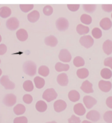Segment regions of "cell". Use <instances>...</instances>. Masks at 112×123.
<instances>
[{
  "label": "cell",
  "instance_id": "cell-1",
  "mask_svg": "<svg viewBox=\"0 0 112 123\" xmlns=\"http://www.w3.org/2000/svg\"><path fill=\"white\" fill-rule=\"evenodd\" d=\"M23 69L25 73L30 76H34L37 73V65L32 61L25 62L23 64Z\"/></svg>",
  "mask_w": 112,
  "mask_h": 123
},
{
  "label": "cell",
  "instance_id": "cell-2",
  "mask_svg": "<svg viewBox=\"0 0 112 123\" xmlns=\"http://www.w3.org/2000/svg\"><path fill=\"white\" fill-rule=\"evenodd\" d=\"M79 43L83 47L88 49L93 45L94 40L90 35H86L81 37L79 39Z\"/></svg>",
  "mask_w": 112,
  "mask_h": 123
},
{
  "label": "cell",
  "instance_id": "cell-3",
  "mask_svg": "<svg viewBox=\"0 0 112 123\" xmlns=\"http://www.w3.org/2000/svg\"><path fill=\"white\" fill-rule=\"evenodd\" d=\"M57 96V94L54 89H47L43 93V98L47 102H50L55 99Z\"/></svg>",
  "mask_w": 112,
  "mask_h": 123
},
{
  "label": "cell",
  "instance_id": "cell-4",
  "mask_svg": "<svg viewBox=\"0 0 112 123\" xmlns=\"http://www.w3.org/2000/svg\"><path fill=\"white\" fill-rule=\"evenodd\" d=\"M56 27L59 31H64L68 29L69 24L68 20L65 18H60L56 20Z\"/></svg>",
  "mask_w": 112,
  "mask_h": 123
},
{
  "label": "cell",
  "instance_id": "cell-5",
  "mask_svg": "<svg viewBox=\"0 0 112 123\" xmlns=\"http://www.w3.org/2000/svg\"><path fill=\"white\" fill-rule=\"evenodd\" d=\"M0 83L6 89H13L15 88V83L11 81L7 75H4L1 78Z\"/></svg>",
  "mask_w": 112,
  "mask_h": 123
},
{
  "label": "cell",
  "instance_id": "cell-6",
  "mask_svg": "<svg viewBox=\"0 0 112 123\" xmlns=\"http://www.w3.org/2000/svg\"><path fill=\"white\" fill-rule=\"evenodd\" d=\"M58 57L61 61L65 63L70 62L72 59L70 52L67 49H61L59 53Z\"/></svg>",
  "mask_w": 112,
  "mask_h": 123
},
{
  "label": "cell",
  "instance_id": "cell-7",
  "mask_svg": "<svg viewBox=\"0 0 112 123\" xmlns=\"http://www.w3.org/2000/svg\"><path fill=\"white\" fill-rule=\"evenodd\" d=\"M19 25V21L15 17L11 18L6 22V26L8 29L11 30H16Z\"/></svg>",
  "mask_w": 112,
  "mask_h": 123
},
{
  "label": "cell",
  "instance_id": "cell-8",
  "mask_svg": "<svg viewBox=\"0 0 112 123\" xmlns=\"http://www.w3.org/2000/svg\"><path fill=\"white\" fill-rule=\"evenodd\" d=\"M16 97L13 94H9L5 96L3 99V103L5 106H12L16 104Z\"/></svg>",
  "mask_w": 112,
  "mask_h": 123
},
{
  "label": "cell",
  "instance_id": "cell-9",
  "mask_svg": "<svg viewBox=\"0 0 112 123\" xmlns=\"http://www.w3.org/2000/svg\"><path fill=\"white\" fill-rule=\"evenodd\" d=\"M99 87L102 92H108L112 89V83L110 81H106L102 80L99 82Z\"/></svg>",
  "mask_w": 112,
  "mask_h": 123
},
{
  "label": "cell",
  "instance_id": "cell-10",
  "mask_svg": "<svg viewBox=\"0 0 112 123\" xmlns=\"http://www.w3.org/2000/svg\"><path fill=\"white\" fill-rule=\"evenodd\" d=\"M67 104L65 101L59 99L55 101L54 103V109L56 112L60 113L65 110L67 107Z\"/></svg>",
  "mask_w": 112,
  "mask_h": 123
},
{
  "label": "cell",
  "instance_id": "cell-11",
  "mask_svg": "<svg viewBox=\"0 0 112 123\" xmlns=\"http://www.w3.org/2000/svg\"><path fill=\"white\" fill-rule=\"evenodd\" d=\"M83 102L88 109L92 108L97 103V100L92 96H86L83 98Z\"/></svg>",
  "mask_w": 112,
  "mask_h": 123
},
{
  "label": "cell",
  "instance_id": "cell-12",
  "mask_svg": "<svg viewBox=\"0 0 112 123\" xmlns=\"http://www.w3.org/2000/svg\"><path fill=\"white\" fill-rule=\"evenodd\" d=\"M80 89L86 93H91L94 92L93 84L88 80H86L83 82L81 86Z\"/></svg>",
  "mask_w": 112,
  "mask_h": 123
},
{
  "label": "cell",
  "instance_id": "cell-13",
  "mask_svg": "<svg viewBox=\"0 0 112 123\" xmlns=\"http://www.w3.org/2000/svg\"><path fill=\"white\" fill-rule=\"evenodd\" d=\"M100 25L103 30H108L110 29L112 27V21L108 18H104L100 21Z\"/></svg>",
  "mask_w": 112,
  "mask_h": 123
},
{
  "label": "cell",
  "instance_id": "cell-14",
  "mask_svg": "<svg viewBox=\"0 0 112 123\" xmlns=\"http://www.w3.org/2000/svg\"><path fill=\"white\" fill-rule=\"evenodd\" d=\"M86 118L90 121L96 122L99 121L100 119V113L97 111L92 110L88 112L86 115Z\"/></svg>",
  "mask_w": 112,
  "mask_h": 123
},
{
  "label": "cell",
  "instance_id": "cell-15",
  "mask_svg": "<svg viewBox=\"0 0 112 123\" xmlns=\"http://www.w3.org/2000/svg\"><path fill=\"white\" fill-rule=\"evenodd\" d=\"M102 49L105 54L108 55L112 53V41L108 39L103 43Z\"/></svg>",
  "mask_w": 112,
  "mask_h": 123
},
{
  "label": "cell",
  "instance_id": "cell-16",
  "mask_svg": "<svg viewBox=\"0 0 112 123\" xmlns=\"http://www.w3.org/2000/svg\"><path fill=\"white\" fill-rule=\"evenodd\" d=\"M57 81L61 86H67L68 83V78L67 74L63 73L59 74L57 77Z\"/></svg>",
  "mask_w": 112,
  "mask_h": 123
},
{
  "label": "cell",
  "instance_id": "cell-17",
  "mask_svg": "<svg viewBox=\"0 0 112 123\" xmlns=\"http://www.w3.org/2000/svg\"><path fill=\"white\" fill-rule=\"evenodd\" d=\"M74 112L78 116H83L85 114L86 110L82 104L81 103L75 104L74 107Z\"/></svg>",
  "mask_w": 112,
  "mask_h": 123
},
{
  "label": "cell",
  "instance_id": "cell-18",
  "mask_svg": "<svg viewBox=\"0 0 112 123\" xmlns=\"http://www.w3.org/2000/svg\"><path fill=\"white\" fill-rule=\"evenodd\" d=\"M16 36L18 39L21 41H25L27 40L28 34L27 31L23 29H20L17 31Z\"/></svg>",
  "mask_w": 112,
  "mask_h": 123
},
{
  "label": "cell",
  "instance_id": "cell-19",
  "mask_svg": "<svg viewBox=\"0 0 112 123\" xmlns=\"http://www.w3.org/2000/svg\"><path fill=\"white\" fill-rule=\"evenodd\" d=\"M40 17L39 13L36 10H34L28 15V19L30 22L34 23L37 22Z\"/></svg>",
  "mask_w": 112,
  "mask_h": 123
},
{
  "label": "cell",
  "instance_id": "cell-20",
  "mask_svg": "<svg viewBox=\"0 0 112 123\" xmlns=\"http://www.w3.org/2000/svg\"><path fill=\"white\" fill-rule=\"evenodd\" d=\"M44 42L46 45L51 47H55L58 43L57 39L53 36H50L46 37Z\"/></svg>",
  "mask_w": 112,
  "mask_h": 123
},
{
  "label": "cell",
  "instance_id": "cell-21",
  "mask_svg": "<svg viewBox=\"0 0 112 123\" xmlns=\"http://www.w3.org/2000/svg\"><path fill=\"white\" fill-rule=\"evenodd\" d=\"M68 96L69 99L72 102H76L78 101L80 98V94L78 91L75 90H73L69 92Z\"/></svg>",
  "mask_w": 112,
  "mask_h": 123
},
{
  "label": "cell",
  "instance_id": "cell-22",
  "mask_svg": "<svg viewBox=\"0 0 112 123\" xmlns=\"http://www.w3.org/2000/svg\"><path fill=\"white\" fill-rule=\"evenodd\" d=\"M76 31L80 35L86 34L89 32V28L82 24H78L76 27Z\"/></svg>",
  "mask_w": 112,
  "mask_h": 123
},
{
  "label": "cell",
  "instance_id": "cell-23",
  "mask_svg": "<svg viewBox=\"0 0 112 123\" xmlns=\"http://www.w3.org/2000/svg\"><path fill=\"white\" fill-rule=\"evenodd\" d=\"M12 13V11L9 7L4 6L0 8V16L5 18L9 17Z\"/></svg>",
  "mask_w": 112,
  "mask_h": 123
},
{
  "label": "cell",
  "instance_id": "cell-24",
  "mask_svg": "<svg viewBox=\"0 0 112 123\" xmlns=\"http://www.w3.org/2000/svg\"><path fill=\"white\" fill-rule=\"evenodd\" d=\"M77 75L79 79H85L87 78L89 75V71L87 68H82L77 70Z\"/></svg>",
  "mask_w": 112,
  "mask_h": 123
},
{
  "label": "cell",
  "instance_id": "cell-25",
  "mask_svg": "<svg viewBox=\"0 0 112 123\" xmlns=\"http://www.w3.org/2000/svg\"><path fill=\"white\" fill-rule=\"evenodd\" d=\"M55 68L58 72L66 71H68L70 68V66L68 64H64L61 62H58L55 65Z\"/></svg>",
  "mask_w": 112,
  "mask_h": 123
},
{
  "label": "cell",
  "instance_id": "cell-26",
  "mask_svg": "<svg viewBox=\"0 0 112 123\" xmlns=\"http://www.w3.org/2000/svg\"><path fill=\"white\" fill-rule=\"evenodd\" d=\"M36 108L37 111L39 112H44L47 108V106L46 103L43 100L38 101L36 105Z\"/></svg>",
  "mask_w": 112,
  "mask_h": 123
},
{
  "label": "cell",
  "instance_id": "cell-27",
  "mask_svg": "<svg viewBox=\"0 0 112 123\" xmlns=\"http://www.w3.org/2000/svg\"><path fill=\"white\" fill-rule=\"evenodd\" d=\"M34 83L37 89H41L44 87L45 81L44 79L40 77H36L34 79Z\"/></svg>",
  "mask_w": 112,
  "mask_h": 123
},
{
  "label": "cell",
  "instance_id": "cell-28",
  "mask_svg": "<svg viewBox=\"0 0 112 123\" xmlns=\"http://www.w3.org/2000/svg\"><path fill=\"white\" fill-rule=\"evenodd\" d=\"M25 107L22 104H19L15 106L14 108V112L17 115H22L24 113L25 111Z\"/></svg>",
  "mask_w": 112,
  "mask_h": 123
},
{
  "label": "cell",
  "instance_id": "cell-29",
  "mask_svg": "<svg viewBox=\"0 0 112 123\" xmlns=\"http://www.w3.org/2000/svg\"><path fill=\"white\" fill-rule=\"evenodd\" d=\"M100 74L102 78L106 79H110L112 76V72L111 70L107 68H104L101 70Z\"/></svg>",
  "mask_w": 112,
  "mask_h": 123
},
{
  "label": "cell",
  "instance_id": "cell-30",
  "mask_svg": "<svg viewBox=\"0 0 112 123\" xmlns=\"http://www.w3.org/2000/svg\"><path fill=\"white\" fill-rule=\"evenodd\" d=\"M73 64L76 67L79 68L84 66L85 64V62L82 57L77 56L74 59Z\"/></svg>",
  "mask_w": 112,
  "mask_h": 123
},
{
  "label": "cell",
  "instance_id": "cell-31",
  "mask_svg": "<svg viewBox=\"0 0 112 123\" xmlns=\"http://www.w3.org/2000/svg\"><path fill=\"white\" fill-rule=\"evenodd\" d=\"M81 22L85 25H90L92 22V18L89 15L84 14L80 17Z\"/></svg>",
  "mask_w": 112,
  "mask_h": 123
},
{
  "label": "cell",
  "instance_id": "cell-32",
  "mask_svg": "<svg viewBox=\"0 0 112 123\" xmlns=\"http://www.w3.org/2000/svg\"><path fill=\"white\" fill-rule=\"evenodd\" d=\"M23 87L25 90L28 92H32L34 89V86L32 82L30 80H27L25 81L23 85Z\"/></svg>",
  "mask_w": 112,
  "mask_h": 123
},
{
  "label": "cell",
  "instance_id": "cell-33",
  "mask_svg": "<svg viewBox=\"0 0 112 123\" xmlns=\"http://www.w3.org/2000/svg\"><path fill=\"white\" fill-rule=\"evenodd\" d=\"M49 73L50 70L49 68L46 66H41L38 69V73L42 76H47L49 75Z\"/></svg>",
  "mask_w": 112,
  "mask_h": 123
},
{
  "label": "cell",
  "instance_id": "cell-34",
  "mask_svg": "<svg viewBox=\"0 0 112 123\" xmlns=\"http://www.w3.org/2000/svg\"><path fill=\"white\" fill-rule=\"evenodd\" d=\"M93 37L96 39H99L102 37V31L100 28L95 27L92 31Z\"/></svg>",
  "mask_w": 112,
  "mask_h": 123
},
{
  "label": "cell",
  "instance_id": "cell-35",
  "mask_svg": "<svg viewBox=\"0 0 112 123\" xmlns=\"http://www.w3.org/2000/svg\"><path fill=\"white\" fill-rule=\"evenodd\" d=\"M84 10L86 12L93 13L95 11L96 8V5H82Z\"/></svg>",
  "mask_w": 112,
  "mask_h": 123
},
{
  "label": "cell",
  "instance_id": "cell-36",
  "mask_svg": "<svg viewBox=\"0 0 112 123\" xmlns=\"http://www.w3.org/2000/svg\"><path fill=\"white\" fill-rule=\"evenodd\" d=\"M104 121L107 123H112V111H108L106 112L103 116Z\"/></svg>",
  "mask_w": 112,
  "mask_h": 123
},
{
  "label": "cell",
  "instance_id": "cell-37",
  "mask_svg": "<svg viewBox=\"0 0 112 123\" xmlns=\"http://www.w3.org/2000/svg\"><path fill=\"white\" fill-rule=\"evenodd\" d=\"M34 7L33 5H20V8L23 12H28L32 10Z\"/></svg>",
  "mask_w": 112,
  "mask_h": 123
},
{
  "label": "cell",
  "instance_id": "cell-38",
  "mask_svg": "<svg viewBox=\"0 0 112 123\" xmlns=\"http://www.w3.org/2000/svg\"><path fill=\"white\" fill-rule=\"evenodd\" d=\"M43 12L46 16H50L53 12V7L50 5H46L44 8Z\"/></svg>",
  "mask_w": 112,
  "mask_h": 123
},
{
  "label": "cell",
  "instance_id": "cell-39",
  "mask_svg": "<svg viewBox=\"0 0 112 123\" xmlns=\"http://www.w3.org/2000/svg\"><path fill=\"white\" fill-rule=\"evenodd\" d=\"M23 100L25 103L29 104L32 103L33 98L31 95L29 94H25L23 97Z\"/></svg>",
  "mask_w": 112,
  "mask_h": 123
},
{
  "label": "cell",
  "instance_id": "cell-40",
  "mask_svg": "<svg viewBox=\"0 0 112 123\" xmlns=\"http://www.w3.org/2000/svg\"><path fill=\"white\" fill-rule=\"evenodd\" d=\"M14 123H28V120L25 117H18L15 118Z\"/></svg>",
  "mask_w": 112,
  "mask_h": 123
},
{
  "label": "cell",
  "instance_id": "cell-41",
  "mask_svg": "<svg viewBox=\"0 0 112 123\" xmlns=\"http://www.w3.org/2000/svg\"><path fill=\"white\" fill-rule=\"evenodd\" d=\"M67 7L68 9L70 11L73 12H75L79 9V7H80V5L79 4H76V5L69 4L67 5Z\"/></svg>",
  "mask_w": 112,
  "mask_h": 123
},
{
  "label": "cell",
  "instance_id": "cell-42",
  "mask_svg": "<svg viewBox=\"0 0 112 123\" xmlns=\"http://www.w3.org/2000/svg\"><path fill=\"white\" fill-rule=\"evenodd\" d=\"M68 123H80L81 120L79 117L73 115L68 119Z\"/></svg>",
  "mask_w": 112,
  "mask_h": 123
},
{
  "label": "cell",
  "instance_id": "cell-43",
  "mask_svg": "<svg viewBox=\"0 0 112 123\" xmlns=\"http://www.w3.org/2000/svg\"><path fill=\"white\" fill-rule=\"evenodd\" d=\"M104 65L105 66L109 67L112 70V57H109L104 60Z\"/></svg>",
  "mask_w": 112,
  "mask_h": 123
},
{
  "label": "cell",
  "instance_id": "cell-44",
  "mask_svg": "<svg viewBox=\"0 0 112 123\" xmlns=\"http://www.w3.org/2000/svg\"><path fill=\"white\" fill-rule=\"evenodd\" d=\"M102 10L106 12H110L112 11V5L103 4L102 5Z\"/></svg>",
  "mask_w": 112,
  "mask_h": 123
},
{
  "label": "cell",
  "instance_id": "cell-45",
  "mask_svg": "<svg viewBox=\"0 0 112 123\" xmlns=\"http://www.w3.org/2000/svg\"><path fill=\"white\" fill-rule=\"evenodd\" d=\"M7 50V47L4 44H0V55H2L5 54Z\"/></svg>",
  "mask_w": 112,
  "mask_h": 123
},
{
  "label": "cell",
  "instance_id": "cell-46",
  "mask_svg": "<svg viewBox=\"0 0 112 123\" xmlns=\"http://www.w3.org/2000/svg\"><path fill=\"white\" fill-rule=\"evenodd\" d=\"M106 104L109 108L112 109V96H110L107 98L106 100Z\"/></svg>",
  "mask_w": 112,
  "mask_h": 123
},
{
  "label": "cell",
  "instance_id": "cell-47",
  "mask_svg": "<svg viewBox=\"0 0 112 123\" xmlns=\"http://www.w3.org/2000/svg\"><path fill=\"white\" fill-rule=\"evenodd\" d=\"M81 123H91L90 121H86V120H85V121H83V122Z\"/></svg>",
  "mask_w": 112,
  "mask_h": 123
},
{
  "label": "cell",
  "instance_id": "cell-48",
  "mask_svg": "<svg viewBox=\"0 0 112 123\" xmlns=\"http://www.w3.org/2000/svg\"><path fill=\"white\" fill-rule=\"evenodd\" d=\"M46 123H57L56 122V121H51V122H47Z\"/></svg>",
  "mask_w": 112,
  "mask_h": 123
},
{
  "label": "cell",
  "instance_id": "cell-49",
  "mask_svg": "<svg viewBox=\"0 0 112 123\" xmlns=\"http://www.w3.org/2000/svg\"><path fill=\"white\" fill-rule=\"evenodd\" d=\"M2 73V70H1V69L0 68V76H1V74Z\"/></svg>",
  "mask_w": 112,
  "mask_h": 123
},
{
  "label": "cell",
  "instance_id": "cell-50",
  "mask_svg": "<svg viewBox=\"0 0 112 123\" xmlns=\"http://www.w3.org/2000/svg\"><path fill=\"white\" fill-rule=\"evenodd\" d=\"M1 40H2V38H1V36L0 35V43L1 41Z\"/></svg>",
  "mask_w": 112,
  "mask_h": 123
},
{
  "label": "cell",
  "instance_id": "cell-51",
  "mask_svg": "<svg viewBox=\"0 0 112 123\" xmlns=\"http://www.w3.org/2000/svg\"><path fill=\"white\" fill-rule=\"evenodd\" d=\"M111 18H112V14H111Z\"/></svg>",
  "mask_w": 112,
  "mask_h": 123
},
{
  "label": "cell",
  "instance_id": "cell-52",
  "mask_svg": "<svg viewBox=\"0 0 112 123\" xmlns=\"http://www.w3.org/2000/svg\"><path fill=\"white\" fill-rule=\"evenodd\" d=\"M0 62H1V61H0Z\"/></svg>",
  "mask_w": 112,
  "mask_h": 123
}]
</instances>
